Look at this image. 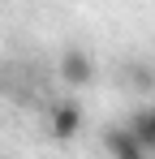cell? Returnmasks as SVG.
<instances>
[{"label":"cell","instance_id":"2","mask_svg":"<svg viewBox=\"0 0 155 159\" xmlns=\"http://www.w3.org/2000/svg\"><path fill=\"white\" fill-rule=\"evenodd\" d=\"M95 78H99V69H95V56L86 48H65L60 52V82L69 90H86V86H95Z\"/></svg>","mask_w":155,"mask_h":159},{"label":"cell","instance_id":"3","mask_svg":"<svg viewBox=\"0 0 155 159\" xmlns=\"http://www.w3.org/2000/svg\"><path fill=\"white\" fill-rule=\"evenodd\" d=\"M103 151L116 159H147V146H142V138L134 133V125H108L103 129Z\"/></svg>","mask_w":155,"mask_h":159},{"label":"cell","instance_id":"1","mask_svg":"<svg viewBox=\"0 0 155 159\" xmlns=\"http://www.w3.org/2000/svg\"><path fill=\"white\" fill-rule=\"evenodd\" d=\"M82 125H86V112H82L78 99H56V103L48 107V133H52V142H73L78 133H82Z\"/></svg>","mask_w":155,"mask_h":159},{"label":"cell","instance_id":"4","mask_svg":"<svg viewBox=\"0 0 155 159\" xmlns=\"http://www.w3.org/2000/svg\"><path fill=\"white\" fill-rule=\"evenodd\" d=\"M129 125H134V133L142 138V146H147V155H155V103H142L129 112Z\"/></svg>","mask_w":155,"mask_h":159},{"label":"cell","instance_id":"5","mask_svg":"<svg viewBox=\"0 0 155 159\" xmlns=\"http://www.w3.org/2000/svg\"><path fill=\"white\" fill-rule=\"evenodd\" d=\"M121 78L129 82V90H155V60H125Z\"/></svg>","mask_w":155,"mask_h":159}]
</instances>
